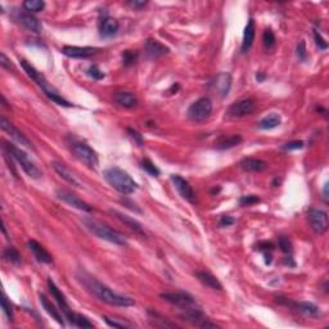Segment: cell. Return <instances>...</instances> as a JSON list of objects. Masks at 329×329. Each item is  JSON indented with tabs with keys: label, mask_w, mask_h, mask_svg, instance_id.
<instances>
[{
	"label": "cell",
	"mask_w": 329,
	"mask_h": 329,
	"mask_svg": "<svg viewBox=\"0 0 329 329\" xmlns=\"http://www.w3.org/2000/svg\"><path fill=\"white\" fill-rule=\"evenodd\" d=\"M213 112V103L208 98H199L188 108V117L193 123H203L211 116Z\"/></svg>",
	"instance_id": "ba28073f"
},
{
	"label": "cell",
	"mask_w": 329,
	"mask_h": 329,
	"mask_svg": "<svg viewBox=\"0 0 329 329\" xmlns=\"http://www.w3.org/2000/svg\"><path fill=\"white\" fill-rule=\"evenodd\" d=\"M27 246L28 248H30L31 252H33L34 257H35L39 262H43V264H52L53 262L52 255H50V253L48 252V251H46L45 248L38 242V241L35 240L28 241Z\"/></svg>",
	"instance_id": "d6986e66"
},
{
	"label": "cell",
	"mask_w": 329,
	"mask_h": 329,
	"mask_svg": "<svg viewBox=\"0 0 329 329\" xmlns=\"http://www.w3.org/2000/svg\"><path fill=\"white\" fill-rule=\"evenodd\" d=\"M304 147V142L302 140H293V142L286 143L283 145V149L286 151H293V149H301Z\"/></svg>",
	"instance_id": "ee69618b"
},
{
	"label": "cell",
	"mask_w": 329,
	"mask_h": 329,
	"mask_svg": "<svg viewBox=\"0 0 329 329\" xmlns=\"http://www.w3.org/2000/svg\"><path fill=\"white\" fill-rule=\"evenodd\" d=\"M57 197L61 199V201H63L65 203L70 204V206L75 207V208L81 210V211H85V213H92L93 211V207L90 206L89 203L84 202L82 199H80L79 197L75 196L74 193L66 191V189H58Z\"/></svg>",
	"instance_id": "4fadbf2b"
},
{
	"label": "cell",
	"mask_w": 329,
	"mask_h": 329,
	"mask_svg": "<svg viewBox=\"0 0 329 329\" xmlns=\"http://www.w3.org/2000/svg\"><path fill=\"white\" fill-rule=\"evenodd\" d=\"M309 221H310L311 229L316 234L325 233L328 229V214L320 208H310L308 213Z\"/></svg>",
	"instance_id": "30bf717a"
},
{
	"label": "cell",
	"mask_w": 329,
	"mask_h": 329,
	"mask_svg": "<svg viewBox=\"0 0 329 329\" xmlns=\"http://www.w3.org/2000/svg\"><path fill=\"white\" fill-rule=\"evenodd\" d=\"M142 169L144 170V171H147L149 175H152V176H160V170H158L155 163L151 160H148V158L142 161Z\"/></svg>",
	"instance_id": "836d02e7"
},
{
	"label": "cell",
	"mask_w": 329,
	"mask_h": 329,
	"mask_svg": "<svg viewBox=\"0 0 329 329\" xmlns=\"http://www.w3.org/2000/svg\"><path fill=\"white\" fill-rule=\"evenodd\" d=\"M297 57L301 61H304L306 58V45H305V41H301L297 45Z\"/></svg>",
	"instance_id": "7dc6e473"
},
{
	"label": "cell",
	"mask_w": 329,
	"mask_h": 329,
	"mask_svg": "<svg viewBox=\"0 0 329 329\" xmlns=\"http://www.w3.org/2000/svg\"><path fill=\"white\" fill-rule=\"evenodd\" d=\"M87 75H89L90 77H93L94 80H102L104 77V74L103 72L99 70L98 66H90L89 70H87Z\"/></svg>",
	"instance_id": "60d3db41"
},
{
	"label": "cell",
	"mask_w": 329,
	"mask_h": 329,
	"mask_svg": "<svg viewBox=\"0 0 329 329\" xmlns=\"http://www.w3.org/2000/svg\"><path fill=\"white\" fill-rule=\"evenodd\" d=\"M70 148H71L72 153H74L75 157L79 161H81L84 165H86L90 169H96L98 166L99 160L98 155L89 144L84 142H80V140H72L70 143Z\"/></svg>",
	"instance_id": "8992f818"
},
{
	"label": "cell",
	"mask_w": 329,
	"mask_h": 329,
	"mask_svg": "<svg viewBox=\"0 0 329 329\" xmlns=\"http://www.w3.org/2000/svg\"><path fill=\"white\" fill-rule=\"evenodd\" d=\"M103 319L109 326H113V328H130V326H133V324H131V323H126V321H120V320H117V319L108 318V316H103Z\"/></svg>",
	"instance_id": "f35d334b"
},
{
	"label": "cell",
	"mask_w": 329,
	"mask_h": 329,
	"mask_svg": "<svg viewBox=\"0 0 329 329\" xmlns=\"http://www.w3.org/2000/svg\"><path fill=\"white\" fill-rule=\"evenodd\" d=\"M2 67L7 68V70H11V61L7 58V55L4 53H2V62H0Z\"/></svg>",
	"instance_id": "681fc988"
},
{
	"label": "cell",
	"mask_w": 329,
	"mask_h": 329,
	"mask_svg": "<svg viewBox=\"0 0 329 329\" xmlns=\"http://www.w3.org/2000/svg\"><path fill=\"white\" fill-rule=\"evenodd\" d=\"M18 21L21 22L22 25L25 26L27 30L33 31V33H41L43 31V25H41V22L39 21L36 17H34L33 14L30 13H19L18 14Z\"/></svg>",
	"instance_id": "d4e9b609"
},
{
	"label": "cell",
	"mask_w": 329,
	"mask_h": 329,
	"mask_svg": "<svg viewBox=\"0 0 329 329\" xmlns=\"http://www.w3.org/2000/svg\"><path fill=\"white\" fill-rule=\"evenodd\" d=\"M82 223L85 224V226H86L94 235H97V237L101 238V240H104L107 241V242L113 243V245L117 246H123V247L128 246V238H126L121 231L111 228V226H108L107 224L92 218H85L84 220H82Z\"/></svg>",
	"instance_id": "3957f363"
},
{
	"label": "cell",
	"mask_w": 329,
	"mask_h": 329,
	"mask_svg": "<svg viewBox=\"0 0 329 329\" xmlns=\"http://www.w3.org/2000/svg\"><path fill=\"white\" fill-rule=\"evenodd\" d=\"M240 166L242 167L243 171L247 172H261L265 169H267V163L262 160L252 157L243 158L240 162Z\"/></svg>",
	"instance_id": "ffe728a7"
},
{
	"label": "cell",
	"mask_w": 329,
	"mask_h": 329,
	"mask_svg": "<svg viewBox=\"0 0 329 329\" xmlns=\"http://www.w3.org/2000/svg\"><path fill=\"white\" fill-rule=\"evenodd\" d=\"M196 277H197V279H198L199 282L203 284V286L208 287V288L215 289V291H221V289H223V284H221L220 282H219L218 278L214 277L211 273L202 270V272L196 273Z\"/></svg>",
	"instance_id": "484cf974"
},
{
	"label": "cell",
	"mask_w": 329,
	"mask_h": 329,
	"mask_svg": "<svg viewBox=\"0 0 329 329\" xmlns=\"http://www.w3.org/2000/svg\"><path fill=\"white\" fill-rule=\"evenodd\" d=\"M278 245H279L280 250L283 251L284 253L292 252V243L287 237H280L279 241H278Z\"/></svg>",
	"instance_id": "ab89813d"
},
{
	"label": "cell",
	"mask_w": 329,
	"mask_h": 329,
	"mask_svg": "<svg viewBox=\"0 0 329 329\" xmlns=\"http://www.w3.org/2000/svg\"><path fill=\"white\" fill-rule=\"evenodd\" d=\"M255 35H256V27H255V21L253 18H251L248 21L247 26L245 28V34H243V41H242V53H247L248 50L251 49V46H252L253 40H255Z\"/></svg>",
	"instance_id": "4316f807"
},
{
	"label": "cell",
	"mask_w": 329,
	"mask_h": 329,
	"mask_svg": "<svg viewBox=\"0 0 329 329\" xmlns=\"http://www.w3.org/2000/svg\"><path fill=\"white\" fill-rule=\"evenodd\" d=\"M211 85H213L214 90L218 93L219 96H220L221 98H224V97L228 96L229 92H230L231 76L229 74H226V72L218 75L215 79V81L211 82Z\"/></svg>",
	"instance_id": "ac0fdd59"
},
{
	"label": "cell",
	"mask_w": 329,
	"mask_h": 329,
	"mask_svg": "<svg viewBox=\"0 0 329 329\" xmlns=\"http://www.w3.org/2000/svg\"><path fill=\"white\" fill-rule=\"evenodd\" d=\"M256 79H257V81H262V80L265 79V75H261V74H258L257 76H256Z\"/></svg>",
	"instance_id": "816d5d0a"
},
{
	"label": "cell",
	"mask_w": 329,
	"mask_h": 329,
	"mask_svg": "<svg viewBox=\"0 0 329 329\" xmlns=\"http://www.w3.org/2000/svg\"><path fill=\"white\" fill-rule=\"evenodd\" d=\"M160 297L162 300H165L166 302H169V304H171L172 306L179 309L180 311H184L188 310V309L197 308V306H198L194 297L184 291L165 292V293H161Z\"/></svg>",
	"instance_id": "52a82bcc"
},
{
	"label": "cell",
	"mask_w": 329,
	"mask_h": 329,
	"mask_svg": "<svg viewBox=\"0 0 329 329\" xmlns=\"http://www.w3.org/2000/svg\"><path fill=\"white\" fill-rule=\"evenodd\" d=\"M103 176L106 182L121 194H133L138 189V184L134 182L133 177L120 167H109L104 170Z\"/></svg>",
	"instance_id": "277c9868"
},
{
	"label": "cell",
	"mask_w": 329,
	"mask_h": 329,
	"mask_svg": "<svg viewBox=\"0 0 329 329\" xmlns=\"http://www.w3.org/2000/svg\"><path fill=\"white\" fill-rule=\"evenodd\" d=\"M48 287H49L50 293H52V296L54 297V300L57 301L58 306H59L61 311H62V314L65 315V318L67 319V320L70 321V323H71L72 325H74L75 315H76V314H75L74 311H72L71 309H70V306H68L67 301H66L65 294H63L62 292L59 291V288H58V287L55 286V283L52 280V278H49V279H48Z\"/></svg>",
	"instance_id": "9c48e42d"
},
{
	"label": "cell",
	"mask_w": 329,
	"mask_h": 329,
	"mask_svg": "<svg viewBox=\"0 0 329 329\" xmlns=\"http://www.w3.org/2000/svg\"><path fill=\"white\" fill-rule=\"evenodd\" d=\"M118 27H120V25L116 19L111 18V17H104L101 21V25H99V34L103 38H111V36L116 35Z\"/></svg>",
	"instance_id": "7402d4cb"
},
{
	"label": "cell",
	"mask_w": 329,
	"mask_h": 329,
	"mask_svg": "<svg viewBox=\"0 0 329 329\" xmlns=\"http://www.w3.org/2000/svg\"><path fill=\"white\" fill-rule=\"evenodd\" d=\"M282 120H280V116L277 113H270L269 116L264 117L260 124H258V128L262 129V130H272V129L278 128L280 125Z\"/></svg>",
	"instance_id": "f1b7e54d"
},
{
	"label": "cell",
	"mask_w": 329,
	"mask_h": 329,
	"mask_svg": "<svg viewBox=\"0 0 329 329\" xmlns=\"http://www.w3.org/2000/svg\"><path fill=\"white\" fill-rule=\"evenodd\" d=\"M260 201L258 197L253 196V194H250V196H243L240 198V204L241 206H251L253 203H257Z\"/></svg>",
	"instance_id": "7bdbcfd3"
},
{
	"label": "cell",
	"mask_w": 329,
	"mask_h": 329,
	"mask_svg": "<svg viewBox=\"0 0 329 329\" xmlns=\"http://www.w3.org/2000/svg\"><path fill=\"white\" fill-rule=\"evenodd\" d=\"M231 224H234V219L230 218V216H221L220 220H219V225H220L221 228H224V226H229L231 225Z\"/></svg>",
	"instance_id": "c3c4849f"
},
{
	"label": "cell",
	"mask_w": 329,
	"mask_h": 329,
	"mask_svg": "<svg viewBox=\"0 0 329 329\" xmlns=\"http://www.w3.org/2000/svg\"><path fill=\"white\" fill-rule=\"evenodd\" d=\"M98 52L97 48L92 46H72L67 45L62 48V53L70 58H89Z\"/></svg>",
	"instance_id": "e0dca14e"
},
{
	"label": "cell",
	"mask_w": 329,
	"mask_h": 329,
	"mask_svg": "<svg viewBox=\"0 0 329 329\" xmlns=\"http://www.w3.org/2000/svg\"><path fill=\"white\" fill-rule=\"evenodd\" d=\"M314 39H315V43H316V45L319 46V49H321V50L328 49V43H326L325 39L321 36V34L319 33L318 30H314Z\"/></svg>",
	"instance_id": "b9f144b4"
},
{
	"label": "cell",
	"mask_w": 329,
	"mask_h": 329,
	"mask_svg": "<svg viewBox=\"0 0 329 329\" xmlns=\"http://www.w3.org/2000/svg\"><path fill=\"white\" fill-rule=\"evenodd\" d=\"M4 257H6L7 261L12 262V264H21L22 261L21 255L14 247H7L4 250Z\"/></svg>",
	"instance_id": "1f68e13d"
},
{
	"label": "cell",
	"mask_w": 329,
	"mask_h": 329,
	"mask_svg": "<svg viewBox=\"0 0 329 329\" xmlns=\"http://www.w3.org/2000/svg\"><path fill=\"white\" fill-rule=\"evenodd\" d=\"M144 50L149 59H157V58L162 57V55L167 54L170 52V49L166 45H163L162 43H160L156 39H148L145 41Z\"/></svg>",
	"instance_id": "2e32d148"
},
{
	"label": "cell",
	"mask_w": 329,
	"mask_h": 329,
	"mask_svg": "<svg viewBox=\"0 0 329 329\" xmlns=\"http://www.w3.org/2000/svg\"><path fill=\"white\" fill-rule=\"evenodd\" d=\"M74 325L79 326V328H93V323L86 318V316L81 315V314H76L75 315Z\"/></svg>",
	"instance_id": "d590c367"
},
{
	"label": "cell",
	"mask_w": 329,
	"mask_h": 329,
	"mask_svg": "<svg viewBox=\"0 0 329 329\" xmlns=\"http://www.w3.org/2000/svg\"><path fill=\"white\" fill-rule=\"evenodd\" d=\"M45 7L43 0H26L23 2V8L27 12H41Z\"/></svg>",
	"instance_id": "d6a6232c"
},
{
	"label": "cell",
	"mask_w": 329,
	"mask_h": 329,
	"mask_svg": "<svg viewBox=\"0 0 329 329\" xmlns=\"http://www.w3.org/2000/svg\"><path fill=\"white\" fill-rule=\"evenodd\" d=\"M148 314H149V320L152 321L153 325L156 326H175V324L170 323V321L166 320V318H163V316H161L160 314L155 313V311H148Z\"/></svg>",
	"instance_id": "4dcf8cb0"
},
{
	"label": "cell",
	"mask_w": 329,
	"mask_h": 329,
	"mask_svg": "<svg viewBox=\"0 0 329 329\" xmlns=\"http://www.w3.org/2000/svg\"><path fill=\"white\" fill-rule=\"evenodd\" d=\"M114 101L125 108H134L138 106V98L130 92H117L114 94Z\"/></svg>",
	"instance_id": "83f0119b"
},
{
	"label": "cell",
	"mask_w": 329,
	"mask_h": 329,
	"mask_svg": "<svg viewBox=\"0 0 329 329\" xmlns=\"http://www.w3.org/2000/svg\"><path fill=\"white\" fill-rule=\"evenodd\" d=\"M52 166H53V169H54V171L57 172V174L59 175V176L62 177L63 180H66V182L70 183V184L75 185V187H80L79 180H77L76 177H75V175L72 174L71 170L68 169V167L66 166L65 163L58 162V161H54V162H52Z\"/></svg>",
	"instance_id": "cb8c5ba5"
},
{
	"label": "cell",
	"mask_w": 329,
	"mask_h": 329,
	"mask_svg": "<svg viewBox=\"0 0 329 329\" xmlns=\"http://www.w3.org/2000/svg\"><path fill=\"white\" fill-rule=\"evenodd\" d=\"M277 301L280 302V304H284L287 306H291L292 309H294L298 313L304 314L306 316H311V318H316V316L320 315V310L316 305H314L313 302H293L289 301L286 297H277Z\"/></svg>",
	"instance_id": "8fae6325"
},
{
	"label": "cell",
	"mask_w": 329,
	"mask_h": 329,
	"mask_svg": "<svg viewBox=\"0 0 329 329\" xmlns=\"http://www.w3.org/2000/svg\"><path fill=\"white\" fill-rule=\"evenodd\" d=\"M0 126H2V130H3L4 133L8 134V135L11 136L13 140H16L17 143H19L21 145H25V147L34 149V147H33V144H31L30 140H28V139L23 135V133H22L21 130H18V129H17L13 124L9 123L6 117H2V118H0Z\"/></svg>",
	"instance_id": "7c38bea8"
},
{
	"label": "cell",
	"mask_w": 329,
	"mask_h": 329,
	"mask_svg": "<svg viewBox=\"0 0 329 329\" xmlns=\"http://www.w3.org/2000/svg\"><path fill=\"white\" fill-rule=\"evenodd\" d=\"M136 59H138V53L136 52H133V50H125V52H124L123 61L126 67L134 65V63L136 62Z\"/></svg>",
	"instance_id": "74e56055"
},
{
	"label": "cell",
	"mask_w": 329,
	"mask_h": 329,
	"mask_svg": "<svg viewBox=\"0 0 329 329\" xmlns=\"http://www.w3.org/2000/svg\"><path fill=\"white\" fill-rule=\"evenodd\" d=\"M3 148L7 155L11 156L12 158H14V160L19 163V166L22 167V170H23L28 176L33 177V179H39V177H41V171L39 170V167L36 166L35 162L28 157L27 153L23 152L21 148L16 147L14 144H11V143L8 142L3 143Z\"/></svg>",
	"instance_id": "5b68a950"
},
{
	"label": "cell",
	"mask_w": 329,
	"mask_h": 329,
	"mask_svg": "<svg viewBox=\"0 0 329 329\" xmlns=\"http://www.w3.org/2000/svg\"><path fill=\"white\" fill-rule=\"evenodd\" d=\"M2 308H3V313L6 314L8 320H13V309H12L11 302L8 301L6 294H3V297H2Z\"/></svg>",
	"instance_id": "8d00e7d4"
},
{
	"label": "cell",
	"mask_w": 329,
	"mask_h": 329,
	"mask_svg": "<svg viewBox=\"0 0 329 329\" xmlns=\"http://www.w3.org/2000/svg\"><path fill=\"white\" fill-rule=\"evenodd\" d=\"M111 214L112 215H114V218L118 219V220L121 221V223L125 224L126 226H129V228L131 229V230H134L135 233L138 234H142V235H144V229H143L142 224L139 223V221H136L135 219L130 218V216L125 215V214L120 213V211H117V210H111Z\"/></svg>",
	"instance_id": "44dd1931"
},
{
	"label": "cell",
	"mask_w": 329,
	"mask_h": 329,
	"mask_svg": "<svg viewBox=\"0 0 329 329\" xmlns=\"http://www.w3.org/2000/svg\"><path fill=\"white\" fill-rule=\"evenodd\" d=\"M21 66H22V68L25 70L26 75H27L31 80H34V81H35L36 84L41 87V90L44 92V94H45V96L48 97L50 101L54 102V103H57L58 106L72 107V103H70V102L66 101L65 98H62V97L59 96L58 90L55 89L54 86H52V85L48 82V80L44 77V75L41 74V72H39L38 70L34 67V66H31L27 61H21Z\"/></svg>",
	"instance_id": "7a4b0ae2"
},
{
	"label": "cell",
	"mask_w": 329,
	"mask_h": 329,
	"mask_svg": "<svg viewBox=\"0 0 329 329\" xmlns=\"http://www.w3.org/2000/svg\"><path fill=\"white\" fill-rule=\"evenodd\" d=\"M242 142V138H241L240 135H233V136H228V138H223L220 140V142L216 144V148L218 149H230V148L235 147V145H238L240 143Z\"/></svg>",
	"instance_id": "f546056e"
},
{
	"label": "cell",
	"mask_w": 329,
	"mask_h": 329,
	"mask_svg": "<svg viewBox=\"0 0 329 329\" xmlns=\"http://www.w3.org/2000/svg\"><path fill=\"white\" fill-rule=\"evenodd\" d=\"M147 4L148 2H143V0H130V2H128V6H130L134 9H138V11L144 8Z\"/></svg>",
	"instance_id": "bcb514c9"
},
{
	"label": "cell",
	"mask_w": 329,
	"mask_h": 329,
	"mask_svg": "<svg viewBox=\"0 0 329 329\" xmlns=\"http://www.w3.org/2000/svg\"><path fill=\"white\" fill-rule=\"evenodd\" d=\"M171 180L172 183H174L175 188H176V191L179 192V194L183 198L187 199L188 202H194V199H196V193H194L192 185L189 184L184 177H182L180 175H172Z\"/></svg>",
	"instance_id": "9a60e30c"
},
{
	"label": "cell",
	"mask_w": 329,
	"mask_h": 329,
	"mask_svg": "<svg viewBox=\"0 0 329 329\" xmlns=\"http://www.w3.org/2000/svg\"><path fill=\"white\" fill-rule=\"evenodd\" d=\"M39 298H40V302H41V305H43L44 310L49 314V315L52 316V318L54 319V320L57 321L59 325L65 326V320H63V316L65 315H62V314H61V309L55 308L54 305H53L52 302L48 300V297L44 296V294H39Z\"/></svg>",
	"instance_id": "603a6c76"
},
{
	"label": "cell",
	"mask_w": 329,
	"mask_h": 329,
	"mask_svg": "<svg viewBox=\"0 0 329 329\" xmlns=\"http://www.w3.org/2000/svg\"><path fill=\"white\" fill-rule=\"evenodd\" d=\"M323 199L325 203H328V184L324 185V189H323Z\"/></svg>",
	"instance_id": "f907efd6"
},
{
	"label": "cell",
	"mask_w": 329,
	"mask_h": 329,
	"mask_svg": "<svg viewBox=\"0 0 329 329\" xmlns=\"http://www.w3.org/2000/svg\"><path fill=\"white\" fill-rule=\"evenodd\" d=\"M262 41H264V45L266 49H272L273 46L275 45V35L270 28H266L264 31V35H262Z\"/></svg>",
	"instance_id": "e575fe53"
},
{
	"label": "cell",
	"mask_w": 329,
	"mask_h": 329,
	"mask_svg": "<svg viewBox=\"0 0 329 329\" xmlns=\"http://www.w3.org/2000/svg\"><path fill=\"white\" fill-rule=\"evenodd\" d=\"M255 108L256 103L253 99H242V101H238L234 104H231L230 108L228 109V114L231 117H243L252 113L255 111Z\"/></svg>",
	"instance_id": "5bb4252c"
},
{
	"label": "cell",
	"mask_w": 329,
	"mask_h": 329,
	"mask_svg": "<svg viewBox=\"0 0 329 329\" xmlns=\"http://www.w3.org/2000/svg\"><path fill=\"white\" fill-rule=\"evenodd\" d=\"M128 134L133 138V140L135 143H138V145H143V136L142 134H139L138 131L134 130V129L128 128Z\"/></svg>",
	"instance_id": "f6af8a7d"
},
{
	"label": "cell",
	"mask_w": 329,
	"mask_h": 329,
	"mask_svg": "<svg viewBox=\"0 0 329 329\" xmlns=\"http://www.w3.org/2000/svg\"><path fill=\"white\" fill-rule=\"evenodd\" d=\"M77 280L80 283L85 287L87 292L96 296L97 298L101 300V301L106 302V304L111 305V306H118V308H129V306H133L135 305V301H134L131 297L124 296V294L117 293V292L112 291L109 287H107L106 284L101 283L98 279H96L94 277H92L90 274L85 272L77 273Z\"/></svg>",
	"instance_id": "6da1fadb"
}]
</instances>
